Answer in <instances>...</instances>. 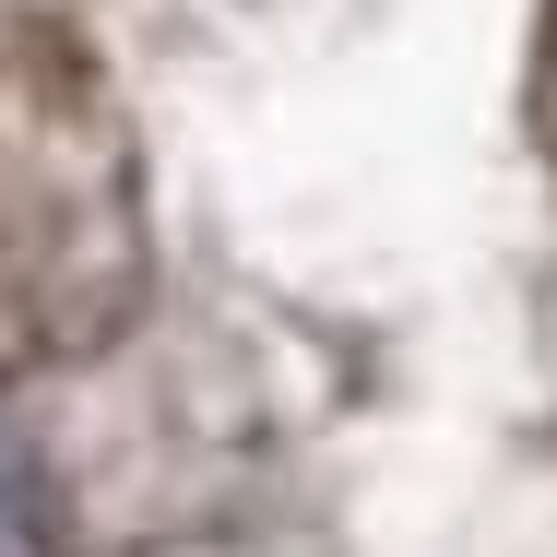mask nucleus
I'll return each mask as SVG.
<instances>
[{"label":"nucleus","instance_id":"nucleus-1","mask_svg":"<svg viewBox=\"0 0 557 557\" xmlns=\"http://www.w3.org/2000/svg\"><path fill=\"white\" fill-rule=\"evenodd\" d=\"M154 297V202L108 60L72 12L0 0V380L108 356Z\"/></svg>","mask_w":557,"mask_h":557},{"label":"nucleus","instance_id":"nucleus-2","mask_svg":"<svg viewBox=\"0 0 557 557\" xmlns=\"http://www.w3.org/2000/svg\"><path fill=\"white\" fill-rule=\"evenodd\" d=\"M522 108H534V143H546V166H557V0L534 12V84H522Z\"/></svg>","mask_w":557,"mask_h":557}]
</instances>
